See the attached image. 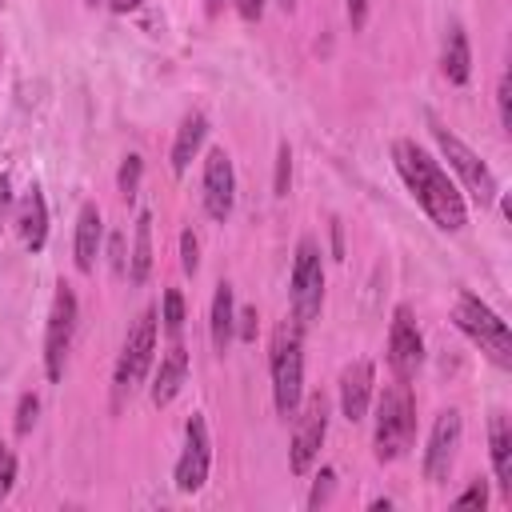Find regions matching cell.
I'll return each mask as SVG.
<instances>
[{"instance_id":"14","label":"cell","mask_w":512,"mask_h":512,"mask_svg":"<svg viewBox=\"0 0 512 512\" xmlns=\"http://www.w3.org/2000/svg\"><path fill=\"white\" fill-rule=\"evenodd\" d=\"M368 400H372V364L356 360L340 372V412H344V420H352V424L364 420Z\"/></svg>"},{"instance_id":"18","label":"cell","mask_w":512,"mask_h":512,"mask_svg":"<svg viewBox=\"0 0 512 512\" xmlns=\"http://www.w3.org/2000/svg\"><path fill=\"white\" fill-rule=\"evenodd\" d=\"M100 236H104L100 208H96V204H84L80 216H76V268H80V272H92V268H96Z\"/></svg>"},{"instance_id":"3","label":"cell","mask_w":512,"mask_h":512,"mask_svg":"<svg viewBox=\"0 0 512 512\" xmlns=\"http://www.w3.org/2000/svg\"><path fill=\"white\" fill-rule=\"evenodd\" d=\"M416 436V396L408 388V380H396L384 388L380 404H376V460H396L404 456V448Z\"/></svg>"},{"instance_id":"35","label":"cell","mask_w":512,"mask_h":512,"mask_svg":"<svg viewBox=\"0 0 512 512\" xmlns=\"http://www.w3.org/2000/svg\"><path fill=\"white\" fill-rule=\"evenodd\" d=\"M236 12H240V20H260L264 0H236Z\"/></svg>"},{"instance_id":"28","label":"cell","mask_w":512,"mask_h":512,"mask_svg":"<svg viewBox=\"0 0 512 512\" xmlns=\"http://www.w3.org/2000/svg\"><path fill=\"white\" fill-rule=\"evenodd\" d=\"M36 412H40V400L28 392V396H20V408H16V432L24 436V432H32V424H36Z\"/></svg>"},{"instance_id":"31","label":"cell","mask_w":512,"mask_h":512,"mask_svg":"<svg viewBox=\"0 0 512 512\" xmlns=\"http://www.w3.org/2000/svg\"><path fill=\"white\" fill-rule=\"evenodd\" d=\"M12 480H16V452L0 444V500L12 492Z\"/></svg>"},{"instance_id":"37","label":"cell","mask_w":512,"mask_h":512,"mask_svg":"<svg viewBox=\"0 0 512 512\" xmlns=\"http://www.w3.org/2000/svg\"><path fill=\"white\" fill-rule=\"evenodd\" d=\"M108 4H112L116 12H132V8H140L144 0H108Z\"/></svg>"},{"instance_id":"4","label":"cell","mask_w":512,"mask_h":512,"mask_svg":"<svg viewBox=\"0 0 512 512\" xmlns=\"http://www.w3.org/2000/svg\"><path fill=\"white\" fill-rule=\"evenodd\" d=\"M456 324H460V332L472 340V344H480V352L492 360V364H500V368H508L512 364V332H508V324L480 300V296H472V292H460L456 296Z\"/></svg>"},{"instance_id":"11","label":"cell","mask_w":512,"mask_h":512,"mask_svg":"<svg viewBox=\"0 0 512 512\" xmlns=\"http://www.w3.org/2000/svg\"><path fill=\"white\" fill-rule=\"evenodd\" d=\"M460 412L456 408H444L432 424V436H428V448H424V476L432 484H444L448 472H452V460H456V448H460Z\"/></svg>"},{"instance_id":"17","label":"cell","mask_w":512,"mask_h":512,"mask_svg":"<svg viewBox=\"0 0 512 512\" xmlns=\"http://www.w3.org/2000/svg\"><path fill=\"white\" fill-rule=\"evenodd\" d=\"M440 72L448 76V84H468V76H472V48H468V32L460 24H448V32H444Z\"/></svg>"},{"instance_id":"33","label":"cell","mask_w":512,"mask_h":512,"mask_svg":"<svg viewBox=\"0 0 512 512\" xmlns=\"http://www.w3.org/2000/svg\"><path fill=\"white\" fill-rule=\"evenodd\" d=\"M236 320H240V324H236V336H240V340H252V336H256V308H240Z\"/></svg>"},{"instance_id":"13","label":"cell","mask_w":512,"mask_h":512,"mask_svg":"<svg viewBox=\"0 0 512 512\" xmlns=\"http://www.w3.org/2000/svg\"><path fill=\"white\" fill-rule=\"evenodd\" d=\"M236 204V172H232V156L224 148H212L204 160V208L212 220H228Z\"/></svg>"},{"instance_id":"16","label":"cell","mask_w":512,"mask_h":512,"mask_svg":"<svg viewBox=\"0 0 512 512\" xmlns=\"http://www.w3.org/2000/svg\"><path fill=\"white\" fill-rule=\"evenodd\" d=\"M488 452H492L496 484L504 492H512V428H508V416L504 412H492L488 416Z\"/></svg>"},{"instance_id":"24","label":"cell","mask_w":512,"mask_h":512,"mask_svg":"<svg viewBox=\"0 0 512 512\" xmlns=\"http://www.w3.org/2000/svg\"><path fill=\"white\" fill-rule=\"evenodd\" d=\"M140 172H144V160H140L136 152H128L124 164H120V176H116V184H120V192H124L128 200H132L136 188H140Z\"/></svg>"},{"instance_id":"7","label":"cell","mask_w":512,"mask_h":512,"mask_svg":"<svg viewBox=\"0 0 512 512\" xmlns=\"http://www.w3.org/2000/svg\"><path fill=\"white\" fill-rule=\"evenodd\" d=\"M432 136H436V144H440V152H444V160L452 164V172L464 180V188L476 196V204H492L496 200V176L488 172V164L456 136V132H448L444 124H432Z\"/></svg>"},{"instance_id":"8","label":"cell","mask_w":512,"mask_h":512,"mask_svg":"<svg viewBox=\"0 0 512 512\" xmlns=\"http://www.w3.org/2000/svg\"><path fill=\"white\" fill-rule=\"evenodd\" d=\"M72 332H76V296L68 284L56 288L52 312H48V332H44V372L48 380L64 376V356L72 348Z\"/></svg>"},{"instance_id":"25","label":"cell","mask_w":512,"mask_h":512,"mask_svg":"<svg viewBox=\"0 0 512 512\" xmlns=\"http://www.w3.org/2000/svg\"><path fill=\"white\" fill-rule=\"evenodd\" d=\"M288 184H292V148L280 144L276 148V176H272V192L276 196H288Z\"/></svg>"},{"instance_id":"29","label":"cell","mask_w":512,"mask_h":512,"mask_svg":"<svg viewBox=\"0 0 512 512\" xmlns=\"http://www.w3.org/2000/svg\"><path fill=\"white\" fill-rule=\"evenodd\" d=\"M332 480H336V472H332V468H320V476H316V484H312V492H308V508H320V504L332 496Z\"/></svg>"},{"instance_id":"5","label":"cell","mask_w":512,"mask_h":512,"mask_svg":"<svg viewBox=\"0 0 512 512\" xmlns=\"http://www.w3.org/2000/svg\"><path fill=\"white\" fill-rule=\"evenodd\" d=\"M152 352H156V308H144L136 316V324L128 328V340L120 348V360H116V376H112V392H116V404L144 384L148 368H152Z\"/></svg>"},{"instance_id":"10","label":"cell","mask_w":512,"mask_h":512,"mask_svg":"<svg viewBox=\"0 0 512 512\" xmlns=\"http://www.w3.org/2000/svg\"><path fill=\"white\" fill-rule=\"evenodd\" d=\"M420 360H424L420 324H416V316H412L408 304H396V308H392V328H388V364H392L396 380L416 376Z\"/></svg>"},{"instance_id":"39","label":"cell","mask_w":512,"mask_h":512,"mask_svg":"<svg viewBox=\"0 0 512 512\" xmlns=\"http://www.w3.org/2000/svg\"><path fill=\"white\" fill-rule=\"evenodd\" d=\"M220 8H224V0H204V12L208 16H220Z\"/></svg>"},{"instance_id":"38","label":"cell","mask_w":512,"mask_h":512,"mask_svg":"<svg viewBox=\"0 0 512 512\" xmlns=\"http://www.w3.org/2000/svg\"><path fill=\"white\" fill-rule=\"evenodd\" d=\"M332 252H336V256L344 252V244H340V224H332Z\"/></svg>"},{"instance_id":"40","label":"cell","mask_w":512,"mask_h":512,"mask_svg":"<svg viewBox=\"0 0 512 512\" xmlns=\"http://www.w3.org/2000/svg\"><path fill=\"white\" fill-rule=\"evenodd\" d=\"M276 4H280L284 12H292V8H296V0H276Z\"/></svg>"},{"instance_id":"9","label":"cell","mask_w":512,"mask_h":512,"mask_svg":"<svg viewBox=\"0 0 512 512\" xmlns=\"http://www.w3.org/2000/svg\"><path fill=\"white\" fill-rule=\"evenodd\" d=\"M324 432H328V400L316 392L304 412L296 416V432H292V448H288V464L296 476H304L316 456H320V444H324Z\"/></svg>"},{"instance_id":"1","label":"cell","mask_w":512,"mask_h":512,"mask_svg":"<svg viewBox=\"0 0 512 512\" xmlns=\"http://www.w3.org/2000/svg\"><path fill=\"white\" fill-rule=\"evenodd\" d=\"M392 160H396V172L404 176L408 192L416 196V204L428 212V220L440 232H460L468 224V208H464L460 188L448 180V172L416 140H396L392 144Z\"/></svg>"},{"instance_id":"32","label":"cell","mask_w":512,"mask_h":512,"mask_svg":"<svg viewBox=\"0 0 512 512\" xmlns=\"http://www.w3.org/2000/svg\"><path fill=\"white\" fill-rule=\"evenodd\" d=\"M344 8H348V24H352V32H360V28L368 24V8H372V0H344Z\"/></svg>"},{"instance_id":"23","label":"cell","mask_w":512,"mask_h":512,"mask_svg":"<svg viewBox=\"0 0 512 512\" xmlns=\"http://www.w3.org/2000/svg\"><path fill=\"white\" fill-rule=\"evenodd\" d=\"M164 332L176 340L180 336V328H184V296H180V288H168L164 292Z\"/></svg>"},{"instance_id":"41","label":"cell","mask_w":512,"mask_h":512,"mask_svg":"<svg viewBox=\"0 0 512 512\" xmlns=\"http://www.w3.org/2000/svg\"><path fill=\"white\" fill-rule=\"evenodd\" d=\"M88 4H100V0H88Z\"/></svg>"},{"instance_id":"26","label":"cell","mask_w":512,"mask_h":512,"mask_svg":"<svg viewBox=\"0 0 512 512\" xmlns=\"http://www.w3.org/2000/svg\"><path fill=\"white\" fill-rule=\"evenodd\" d=\"M180 268H184L188 276L200 268V244H196V232H192V228L180 232Z\"/></svg>"},{"instance_id":"27","label":"cell","mask_w":512,"mask_h":512,"mask_svg":"<svg viewBox=\"0 0 512 512\" xmlns=\"http://www.w3.org/2000/svg\"><path fill=\"white\" fill-rule=\"evenodd\" d=\"M496 108H500V128L512 132V80H508V72L496 84Z\"/></svg>"},{"instance_id":"21","label":"cell","mask_w":512,"mask_h":512,"mask_svg":"<svg viewBox=\"0 0 512 512\" xmlns=\"http://www.w3.org/2000/svg\"><path fill=\"white\" fill-rule=\"evenodd\" d=\"M208 332H212V348H216V352H228V344H232V336H236V304H232V284H228V280L216 284Z\"/></svg>"},{"instance_id":"15","label":"cell","mask_w":512,"mask_h":512,"mask_svg":"<svg viewBox=\"0 0 512 512\" xmlns=\"http://www.w3.org/2000/svg\"><path fill=\"white\" fill-rule=\"evenodd\" d=\"M16 232H20L28 252H40L44 240H48V204H44V192L36 184L28 188V196L16 208Z\"/></svg>"},{"instance_id":"30","label":"cell","mask_w":512,"mask_h":512,"mask_svg":"<svg viewBox=\"0 0 512 512\" xmlns=\"http://www.w3.org/2000/svg\"><path fill=\"white\" fill-rule=\"evenodd\" d=\"M488 504V484L484 480H472L460 496H456V508H484Z\"/></svg>"},{"instance_id":"6","label":"cell","mask_w":512,"mask_h":512,"mask_svg":"<svg viewBox=\"0 0 512 512\" xmlns=\"http://www.w3.org/2000/svg\"><path fill=\"white\" fill-rule=\"evenodd\" d=\"M320 304H324V260H320V244L312 236H300L296 260H292V312H296V324L308 328L320 316Z\"/></svg>"},{"instance_id":"22","label":"cell","mask_w":512,"mask_h":512,"mask_svg":"<svg viewBox=\"0 0 512 512\" xmlns=\"http://www.w3.org/2000/svg\"><path fill=\"white\" fill-rule=\"evenodd\" d=\"M152 272V216L140 212L136 216V236H132V256H128V280L144 284Z\"/></svg>"},{"instance_id":"20","label":"cell","mask_w":512,"mask_h":512,"mask_svg":"<svg viewBox=\"0 0 512 512\" xmlns=\"http://www.w3.org/2000/svg\"><path fill=\"white\" fill-rule=\"evenodd\" d=\"M204 136H208V120H204L200 112H192V116H184V120H180L176 140H172V172H176V176H184V172H188V164H192V156L200 152Z\"/></svg>"},{"instance_id":"19","label":"cell","mask_w":512,"mask_h":512,"mask_svg":"<svg viewBox=\"0 0 512 512\" xmlns=\"http://www.w3.org/2000/svg\"><path fill=\"white\" fill-rule=\"evenodd\" d=\"M184 376H188V352H184L180 344H172V348H168V356L160 360L156 380H152V404H156V408L172 404V400H176V392H180V384H184Z\"/></svg>"},{"instance_id":"12","label":"cell","mask_w":512,"mask_h":512,"mask_svg":"<svg viewBox=\"0 0 512 512\" xmlns=\"http://www.w3.org/2000/svg\"><path fill=\"white\" fill-rule=\"evenodd\" d=\"M208 448H212V444H208V424H204V416H192V420L184 424V452H180V460H176V488H180V492H200V488H204V480H208V460H212Z\"/></svg>"},{"instance_id":"36","label":"cell","mask_w":512,"mask_h":512,"mask_svg":"<svg viewBox=\"0 0 512 512\" xmlns=\"http://www.w3.org/2000/svg\"><path fill=\"white\" fill-rule=\"evenodd\" d=\"M8 208H12V188H8V176H0V224H4Z\"/></svg>"},{"instance_id":"34","label":"cell","mask_w":512,"mask_h":512,"mask_svg":"<svg viewBox=\"0 0 512 512\" xmlns=\"http://www.w3.org/2000/svg\"><path fill=\"white\" fill-rule=\"evenodd\" d=\"M112 272H116V276L128 272V264H124V236H120V232L112 236Z\"/></svg>"},{"instance_id":"2","label":"cell","mask_w":512,"mask_h":512,"mask_svg":"<svg viewBox=\"0 0 512 512\" xmlns=\"http://www.w3.org/2000/svg\"><path fill=\"white\" fill-rule=\"evenodd\" d=\"M268 368H272V404L280 416H292L304 392V328L296 320H284L272 332Z\"/></svg>"}]
</instances>
